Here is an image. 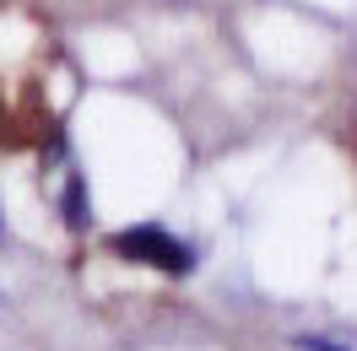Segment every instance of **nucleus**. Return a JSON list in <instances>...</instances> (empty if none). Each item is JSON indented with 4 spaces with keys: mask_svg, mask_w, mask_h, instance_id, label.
Here are the masks:
<instances>
[{
    "mask_svg": "<svg viewBox=\"0 0 357 351\" xmlns=\"http://www.w3.org/2000/svg\"><path fill=\"white\" fill-rule=\"evenodd\" d=\"M60 211H66V227H87V189H82V173H70L66 195H60Z\"/></svg>",
    "mask_w": 357,
    "mask_h": 351,
    "instance_id": "nucleus-2",
    "label": "nucleus"
},
{
    "mask_svg": "<svg viewBox=\"0 0 357 351\" xmlns=\"http://www.w3.org/2000/svg\"><path fill=\"white\" fill-rule=\"evenodd\" d=\"M114 254L130 260V265H146V270H162V276H190V270H195V243L174 238V233L157 227V221H141V227L114 233Z\"/></svg>",
    "mask_w": 357,
    "mask_h": 351,
    "instance_id": "nucleus-1",
    "label": "nucleus"
},
{
    "mask_svg": "<svg viewBox=\"0 0 357 351\" xmlns=\"http://www.w3.org/2000/svg\"><path fill=\"white\" fill-rule=\"evenodd\" d=\"M292 346H298V351H352V346H335L331 335H298Z\"/></svg>",
    "mask_w": 357,
    "mask_h": 351,
    "instance_id": "nucleus-3",
    "label": "nucleus"
}]
</instances>
